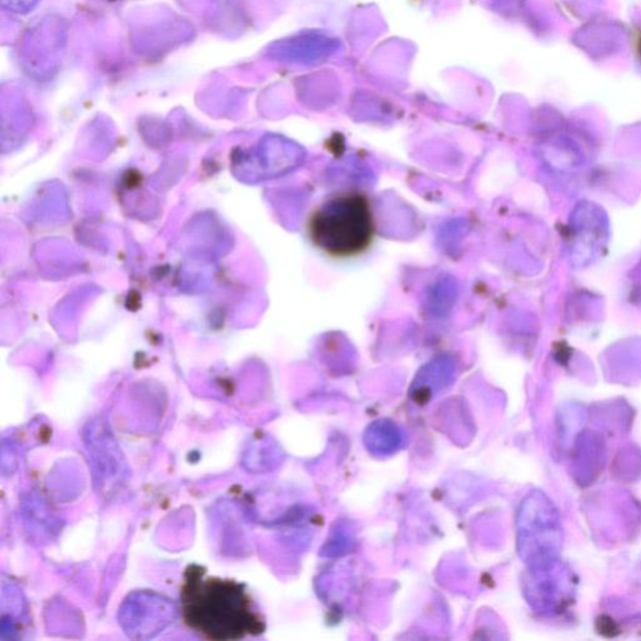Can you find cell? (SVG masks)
I'll use <instances>...</instances> for the list:
<instances>
[{
	"label": "cell",
	"mask_w": 641,
	"mask_h": 641,
	"mask_svg": "<svg viewBox=\"0 0 641 641\" xmlns=\"http://www.w3.org/2000/svg\"><path fill=\"white\" fill-rule=\"evenodd\" d=\"M311 244L334 259L365 255L374 245L377 221L371 199L361 190H343L327 197L308 215Z\"/></svg>",
	"instance_id": "cell-2"
},
{
	"label": "cell",
	"mask_w": 641,
	"mask_h": 641,
	"mask_svg": "<svg viewBox=\"0 0 641 641\" xmlns=\"http://www.w3.org/2000/svg\"><path fill=\"white\" fill-rule=\"evenodd\" d=\"M180 603L186 626L207 640L236 641L265 628L244 584L206 576L198 566L186 570Z\"/></svg>",
	"instance_id": "cell-1"
},
{
	"label": "cell",
	"mask_w": 641,
	"mask_h": 641,
	"mask_svg": "<svg viewBox=\"0 0 641 641\" xmlns=\"http://www.w3.org/2000/svg\"><path fill=\"white\" fill-rule=\"evenodd\" d=\"M638 51H639V56H640V59H641V37H640L639 43H638Z\"/></svg>",
	"instance_id": "cell-3"
}]
</instances>
